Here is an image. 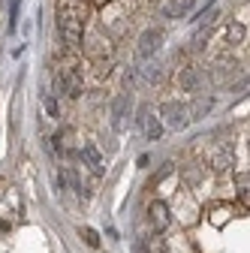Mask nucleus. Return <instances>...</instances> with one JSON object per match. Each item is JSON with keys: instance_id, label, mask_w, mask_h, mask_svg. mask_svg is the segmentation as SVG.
Masks as SVG:
<instances>
[{"instance_id": "14", "label": "nucleus", "mask_w": 250, "mask_h": 253, "mask_svg": "<svg viewBox=\"0 0 250 253\" xmlns=\"http://www.w3.org/2000/svg\"><path fill=\"white\" fill-rule=\"evenodd\" d=\"M160 70H163L160 63H148V67L142 70V79H145V82H160V79H163V73H160Z\"/></svg>"}, {"instance_id": "3", "label": "nucleus", "mask_w": 250, "mask_h": 253, "mask_svg": "<svg viewBox=\"0 0 250 253\" xmlns=\"http://www.w3.org/2000/svg\"><path fill=\"white\" fill-rule=\"evenodd\" d=\"M130 115H133V97L130 93H118L112 100V130L124 133L127 124H130Z\"/></svg>"}, {"instance_id": "5", "label": "nucleus", "mask_w": 250, "mask_h": 253, "mask_svg": "<svg viewBox=\"0 0 250 253\" xmlns=\"http://www.w3.org/2000/svg\"><path fill=\"white\" fill-rule=\"evenodd\" d=\"M54 87L60 93H67L70 100H79L82 97V70L79 67H67L64 73L54 79Z\"/></svg>"}, {"instance_id": "4", "label": "nucleus", "mask_w": 250, "mask_h": 253, "mask_svg": "<svg viewBox=\"0 0 250 253\" xmlns=\"http://www.w3.org/2000/svg\"><path fill=\"white\" fill-rule=\"evenodd\" d=\"M157 115L172 126V130H184V126L190 124V109H187L184 103H178V100H166Z\"/></svg>"}, {"instance_id": "13", "label": "nucleus", "mask_w": 250, "mask_h": 253, "mask_svg": "<svg viewBox=\"0 0 250 253\" xmlns=\"http://www.w3.org/2000/svg\"><path fill=\"white\" fill-rule=\"evenodd\" d=\"M211 106H214V97H196V100H193V106H190V121L205 118V115L211 112Z\"/></svg>"}, {"instance_id": "16", "label": "nucleus", "mask_w": 250, "mask_h": 253, "mask_svg": "<svg viewBox=\"0 0 250 253\" xmlns=\"http://www.w3.org/2000/svg\"><path fill=\"white\" fill-rule=\"evenodd\" d=\"M229 163H232V157H229V154H217V157H214V169H217V172H226Z\"/></svg>"}, {"instance_id": "7", "label": "nucleus", "mask_w": 250, "mask_h": 253, "mask_svg": "<svg viewBox=\"0 0 250 253\" xmlns=\"http://www.w3.org/2000/svg\"><path fill=\"white\" fill-rule=\"evenodd\" d=\"M160 45H163V30L148 27L145 34L139 37V57H154L160 51Z\"/></svg>"}, {"instance_id": "11", "label": "nucleus", "mask_w": 250, "mask_h": 253, "mask_svg": "<svg viewBox=\"0 0 250 253\" xmlns=\"http://www.w3.org/2000/svg\"><path fill=\"white\" fill-rule=\"evenodd\" d=\"M82 157L87 160V166L93 169V175H103V157H100L97 148H93V145H84V148H82Z\"/></svg>"}, {"instance_id": "12", "label": "nucleus", "mask_w": 250, "mask_h": 253, "mask_svg": "<svg viewBox=\"0 0 250 253\" xmlns=\"http://www.w3.org/2000/svg\"><path fill=\"white\" fill-rule=\"evenodd\" d=\"M244 37H247V27L241 21H229L226 24V45H238Z\"/></svg>"}, {"instance_id": "15", "label": "nucleus", "mask_w": 250, "mask_h": 253, "mask_svg": "<svg viewBox=\"0 0 250 253\" xmlns=\"http://www.w3.org/2000/svg\"><path fill=\"white\" fill-rule=\"evenodd\" d=\"M79 235L84 238V244H87V247H100V235L93 232L90 226H79Z\"/></svg>"}, {"instance_id": "9", "label": "nucleus", "mask_w": 250, "mask_h": 253, "mask_svg": "<svg viewBox=\"0 0 250 253\" xmlns=\"http://www.w3.org/2000/svg\"><path fill=\"white\" fill-rule=\"evenodd\" d=\"M217 6H220V0H208V3L202 6V12H196V18H193V21H196V27H205V30H208V27H211V21L217 18Z\"/></svg>"}, {"instance_id": "8", "label": "nucleus", "mask_w": 250, "mask_h": 253, "mask_svg": "<svg viewBox=\"0 0 250 253\" xmlns=\"http://www.w3.org/2000/svg\"><path fill=\"white\" fill-rule=\"evenodd\" d=\"M202 82H205V73H202L199 67H187V70L181 73V87H184L187 93H199V90H202Z\"/></svg>"}, {"instance_id": "6", "label": "nucleus", "mask_w": 250, "mask_h": 253, "mask_svg": "<svg viewBox=\"0 0 250 253\" xmlns=\"http://www.w3.org/2000/svg\"><path fill=\"white\" fill-rule=\"evenodd\" d=\"M148 223H151V229H154V232H166V229H169L172 217H169V208H166V202L154 199V202L148 205Z\"/></svg>"}, {"instance_id": "1", "label": "nucleus", "mask_w": 250, "mask_h": 253, "mask_svg": "<svg viewBox=\"0 0 250 253\" xmlns=\"http://www.w3.org/2000/svg\"><path fill=\"white\" fill-rule=\"evenodd\" d=\"M57 37H60L67 51H76L82 45V21H79L76 12H70V9L57 12Z\"/></svg>"}, {"instance_id": "2", "label": "nucleus", "mask_w": 250, "mask_h": 253, "mask_svg": "<svg viewBox=\"0 0 250 253\" xmlns=\"http://www.w3.org/2000/svg\"><path fill=\"white\" fill-rule=\"evenodd\" d=\"M136 126L142 130V136L148 139V142H157L160 136H163V121H160V115L154 112V106H139V112H136Z\"/></svg>"}, {"instance_id": "17", "label": "nucleus", "mask_w": 250, "mask_h": 253, "mask_svg": "<svg viewBox=\"0 0 250 253\" xmlns=\"http://www.w3.org/2000/svg\"><path fill=\"white\" fill-rule=\"evenodd\" d=\"M247 90H250V76H247V79H241L238 84H232V93H235V97H244Z\"/></svg>"}, {"instance_id": "10", "label": "nucleus", "mask_w": 250, "mask_h": 253, "mask_svg": "<svg viewBox=\"0 0 250 253\" xmlns=\"http://www.w3.org/2000/svg\"><path fill=\"white\" fill-rule=\"evenodd\" d=\"M193 3L196 0H169L163 12H166V18H181V15H187L193 9Z\"/></svg>"}]
</instances>
